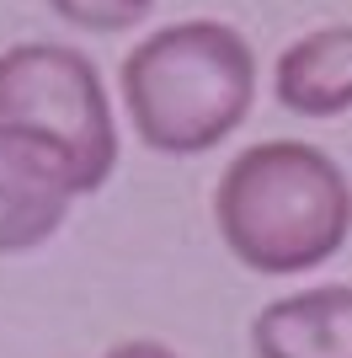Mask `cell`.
I'll return each mask as SVG.
<instances>
[{"mask_svg":"<svg viewBox=\"0 0 352 358\" xmlns=\"http://www.w3.org/2000/svg\"><path fill=\"white\" fill-rule=\"evenodd\" d=\"M102 358H176L166 343H149V337H133V343H117V348H107Z\"/></svg>","mask_w":352,"mask_h":358,"instance_id":"8","label":"cell"},{"mask_svg":"<svg viewBox=\"0 0 352 358\" xmlns=\"http://www.w3.org/2000/svg\"><path fill=\"white\" fill-rule=\"evenodd\" d=\"M214 224L240 268L299 278L325 268L352 236V182L321 145L262 139L224 166Z\"/></svg>","mask_w":352,"mask_h":358,"instance_id":"1","label":"cell"},{"mask_svg":"<svg viewBox=\"0 0 352 358\" xmlns=\"http://www.w3.org/2000/svg\"><path fill=\"white\" fill-rule=\"evenodd\" d=\"M0 134L54 155L75 193H96L117 166V118L96 64L70 43L0 48Z\"/></svg>","mask_w":352,"mask_h":358,"instance_id":"3","label":"cell"},{"mask_svg":"<svg viewBox=\"0 0 352 358\" xmlns=\"http://www.w3.org/2000/svg\"><path fill=\"white\" fill-rule=\"evenodd\" d=\"M256 358H352V284L283 294L251 321Z\"/></svg>","mask_w":352,"mask_h":358,"instance_id":"5","label":"cell"},{"mask_svg":"<svg viewBox=\"0 0 352 358\" xmlns=\"http://www.w3.org/2000/svg\"><path fill=\"white\" fill-rule=\"evenodd\" d=\"M75 198L80 193L54 155L16 134H0V257H22L54 241Z\"/></svg>","mask_w":352,"mask_h":358,"instance_id":"4","label":"cell"},{"mask_svg":"<svg viewBox=\"0 0 352 358\" xmlns=\"http://www.w3.org/2000/svg\"><path fill=\"white\" fill-rule=\"evenodd\" d=\"M43 6L80 32H129L155 11V0H43Z\"/></svg>","mask_w":352,"mask_h":358,"instance_id":"7","label":"cell"},{"mask_svg":"<svg viewBox=\"0 0 352 358\" xmlns=\"http://www.w3.org/2000/svg\"><path fill=\"white\" fill-rule=\"evenodd\" d=\"M256 48L214 16L155 27L117 70L133 139L155 155H208L256 107Z\"/></svg>","mask_w":352,"mask_h":358,"instance_id":"2","label":"cell"},{"mask_svg":"<svg viewBox=\"0 0 352 358\" xmlns=\"http://www.w3.org/2000/svg\"><path fill=\"white\" fill-rule=\"evenodd\" d=\"M272 96L299 118L352 113V22L293 38L272 64Z\"/></svg>","mask_w":352,"mask_h":358,"instance_id":"6","label":"cell"}]
</instances>
